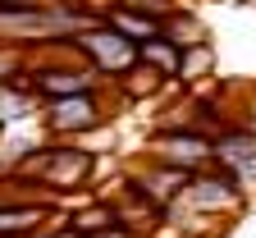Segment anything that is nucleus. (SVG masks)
I'll use <instances>...</instances> for the list:
<instances>
[{"label": "nucleus", "instance_id": "nucleus-8", "mask_svg": "<svg viewBox=\"0 0 256 238\" xmlns=\"http://www.w3.org/2000/svg\"><path fill=\"white\" fill-rule=\"evenodd\" d=\"M106 23L114 28V32H124L128 42H151V37H160V28H165V19H156V14H146V10H133V5H110L106 10Z\"/></svg>", "mask_w": 256, "mask_h": 238}, {"label": "nucleus", "instance_id": "nucleus-9", "mask_svg": "<svg viewBox=\"0 0 256 238\" xmlns=\"http://www.w3.org/2000/svg\"><path fill=\"white\" fill-rule=\"evenodd\" d=\"M64 220L74 224V233H78V238L101 233V229L119 224V220H114V206H110V197H82V201H74V206L64 211Z\"/></svg>", "mask_w": 256, "mask_h": 238}, {"label": "nucleus", "instance_id": "nucleus-14", "mask_svg": "<svg viewBox=\"0 0 256 238\" xmlns=\"http://www.w3.org/2000/svg\"><path fill=\"white\" fill-rule=\"evenodd\" d=\"M87 238H138L133 229H124V224H110V229H101V233H87Z\"/></svg>", "mask_w": 256, "mask_h": 238}, {"label": "nucleus", "instance_id": "nucleus-12", "mask_svg": "<svg viewBox=\"0 0 256 238\" xmlns=\"http://www.w3.org/2000/svg\"><path fill=\"white\" fill-rule=\"evenodd\" d=\"M210 69H215V46H210V42H197V46L183 51V60H178V78H174V83H183V87H188V83H202Z\"/></svg>", "mask_w": 256, "mask_h": 238}, {"label": "nucleus", "instance_id": "nucleus-7", "mask_svg": "<svg viewBox=\"0 0 256 238\" xmlns=\"http://www.w3.org/2000/svg\"><path fill=\"white\" fill-rule=\"evenodd\" d=\"M55 220V206L46 201H5L0 197V238H32Z\"/></svg>", "mask_w": 256, "mask_h": 238}, {"label": "nucleus", "instance_id": "nucleus-15", "mask_svg": "<svg viewBox=\"0 0 256 238\" xmlns=\"http://www.w3.org/2000/svg\"><path fill=\"white\" fill-rule=\"evenodd\" d=\"M238 124H247V128L256 133V87H252V101H247V110L238 115Z\"/></svg>", "mask_w": 256, "mask_h": 238}, {"label": "nucleus", "instance_id": "nucleus-11", "mask_svg": "<svg viewBox=\"0 0 256 238\" xmlns=\"http://www.w3.org/2000/svg\"><path fill=\"white\" fill-rule=\"evenodd\" d=\"M160 32H165V37H170L178 51L197 46V42H210V37H206V28H202V19L192 14V10H174V14L165 19V28H160Z\"/></svg>", "mask_w": 256, "mask_h": 238}, {"label": "nucleus", "instance_id": "nucleus-10", "mask_svg": "<svg viewBox=\"0 0 256 238\" xmlns=\"http://www.w3.org/2000/svg\"><path fill=\"white\" fill-rule=\"evenodd\" d=\"M178 60H183V51L165 37V32L138 46V64H142V69H151L156 78H165V83H174V78H178Z\"/></svg>", "mask_w": 256, "mask_h": 238}, {"label": "nucleus", "instance_id": "nucleus-6", "mask_svg": "<svg viewBox=\"0 0 256 238\" xmlns=\"http://www.w3.org/2000/svg\"><path fill=\"white\" fill-rule=\"evenodd\" d=\"M188 179H192V174H183V169H174V165H165V160L146 156L142 165H133V169L124 174V188H133L142 201H151L160 215H170L174 201H178L183 188H188Z\"/></svg>", "mask_w": 256, "mask_h": 238}, {"label": "nucleus", "instance_id": "nucleus-5", "mask_svg": "<svg viewBox=\"0 0 256 238\" xmlns=\"http://www.w3.org/2000/svg\"><path fill=\"white\" fill-rule=\"evenodd\" d=\"M42 119L50 128V138H87V133H96L110 110H106V101L101 92H78V96H60V101H46L42 106Z\"/></svg>", "mask_w": 256, "mask_h": 238}, {"label": "nucleus", "instance_id": "nucleus-4", "mask_svg": "<svg viewBox=\"0 0 256 238\" xmlns=\"http://www.w3.org/2000/svg\"><path fill=\"white\" fill-rule=\"evenodd\" d=\"M146 151L156 160L183 169V174H202V169L215 165V138H206V133L192 128V124H165V128H156Z\"/></svg>", "mask_w": 256, "mask_h": 238}, {"label": "nucleus", "instance_id": "nucleus-2", "mask_svg": "<svg viewBox=\"0 0 256 238\" xmlns=\"http://www.w3.org/2000/svg\"><path fill=\"white\" fill-rule=\"evenodd\" d=\"M247 201H252L247 188L229 174V169L210 165V169H202V174L188 179V188H183V197L174 201V206L202 215V220H229V215H242L247 211Z\"/></svg>", "mask_w": 256, "mask_h": 238}, {"label": "nucleus", "instance_id": "nucleus-13", "mask_svg": "<svg viewBox=\"0 0 256 238\" xmlns=\"http://www.w3.org/2000/svg\"><path fill=\"white\" fill-rule=\"evenodd\" d=\"M32 238H78V233H74V224H69V220H64V211H55V220H50L42 233H32Z\"/></svg>", "mask_w": 256, "mask_h": 238}, {"label": "nucleus", "instance_id": "nucleus-1", "mask_svg": "<svg viewBox=\"0 0 256 238\" xmlns=\"http://www.w3.org/2000/svg\"><path fill=\"white\" fill-rule=\"evenodd\" d=\"M18 169L28 179H37L50 197H55V206L60 211H69L74 201H82L87 183L96 179V151L92 147H78L74 138H50L42 147H32Z\"/></svg>", "mask_w": 256, "mask_h": 238}, {"label": "nucleus", "instance_id": "nucleus-3", "mask_svg": "<svg viewBox=\"0 0 256 238\" xmlns=\"http://www.w3.org/2000/svg\"><path fill=\"white\" fill-rule=\"evenodd\" d=\"M74 42V51H78V60H87L101 78H114V83H124L128 74L138 69V42H128L124 32H114L110 23H96V28H87V32H78V37H69Z\"/></svg>", "mask_w": 256, "mask_h": 238}]
</instances>
